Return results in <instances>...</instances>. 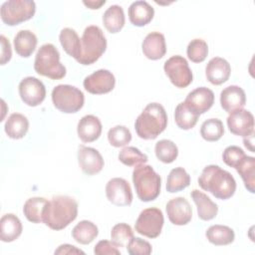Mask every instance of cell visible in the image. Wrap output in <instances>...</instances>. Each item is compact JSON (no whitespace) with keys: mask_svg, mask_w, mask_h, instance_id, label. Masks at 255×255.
Wrapping results in <instances>:
<instances>
[{"mask_svg":"<svg viewBox=\"0 0 255 255\" xmlns=\"http://www.w3.org/2000/svg\"><path fill=\"white\" fill-rule=\"evenodd\" d=\"M167 126V115L158 103L148 104L134 123L136 134L142 139L156 138Z\"/></svg>","mask_w":255,"mask_h":255,"instance_id":"obj_3","label":"cell"},{"mask_svg":"<svg viewBox=\"0 0 255 255\" xmlns=\"http://www.w3.org/2000/svg\"><path fill=\"white\" fill-rule=\"evenodd\" d=\"M169 221L178 226L186 225L192 218V209L186 198L182 196L170 199L165 206Z\"/></svg>","mask_w":255,"mask_h":255,"instance_id":"obj_16","label":"cell"},{"mask_svg":"<svg viewBox=\"0 0 255 255\" xmlns=\"http://www.w3.org/2000/svg\"><path fill=\"white\" fill-rule=\"evenodd\" d=\"M246 104V95L242 88L236 85H231L223 89L220 93L221 108L227 113H233L243 109Z\"/></svg>","mask_w":255,"mask_h":255,"instance_id":"obj_18","label":"cell"},{"mask_svg":"<svg viewBox=\"0 0 255 255\" xmlns=\"http://www.w3.org/2000/svg\"><path fill=\"white\" fill-rule=\"evenodd\" d=\"M81 57L77 61L88 66L97 62L107 49V39L99 26L90 25L85 28L81 39Z\"/></svg>","mask_w":255,"mask_h":255,"instance_id":"obj_6","label":"cell"},{"mask_svg":"<svg viewBox=\"0 0 255 255\" xmlns=\"http://www.w3.org/2000/svg\"><path fill=\"white\" fill-rule=\"evenodd\" d=\"M52 102L54 107L65 114L79 112L85 103L83 92L71 85H58L52 91Z\"/></svg>","mask_w":255,"mask_h":255,"instance_id":"obj_7","label":"cell"},{"mask_svg":"<svg viewBox=\"0 0 255 255\" xmlns=\"http://www.w3.org/2000/svg\"><path fill=\"white\" fill-rule=\"evenodd\" d=\"M85 254L84 251H82L81 249H78L76 246L71 245V244H62L60 245L56 250H55V254Z\"/></svg>","mask_w":255,"mask_h":255,"instance_id":"obj_45","label":"cell"},{"mask_svg":"<svg viewBox=\"0 0 255 255\" xmlns=\"http://www.w3.org/2000/svg\"><path fill=\"white\" fill-rule=\"evenodd\" d=\"M163 223L162 211L156 207H149L139 213L134 223V229L138 234L152 239L159 236Z\"/></svg>","mask_w":255,"mask_h":255,"instance_id":"obj_10","label":"cell"},{"mask_svg":"<svg viewBox=\"0 0 255 255\" xmlns=\"http://www.w3.org/2000/svg\"><path fill=\"white\" fill-rule=\"evenodd\" d=\"M185 105L201 115L206 113L214 104V93L206 87H198L188 93L184 101Z\"/></svg>","mask_w":255,"mask_h":255,"instance_id":"obj_17","label":"cell"},{"mask_svg":"<svg viewBox=\"0 0 255 255\" xmlns=\"http://www.w3.org/2000/svg\"><path fill=\"white\" fill-rule=\"evenodd\" d=\"M37 36L30 30H20L14 37V49L22 58L30 57L36 49Z\"/></svg>","mask_w":255,"mask_h":255,"instance_id":"obj_25","label":"cell"},{"mask_svg":"<svg viewBox=\"0 0 255 255\" xmlns=\"http://www.w3.org/2000/svg\"><path fill=\"white\" fill-rule=\"evenodd\" d=\"M199 116V114L189 109L184 102L179 103L174 111L175 124L179 128L184 130L194 128L197 124Z\"/></svg>","mask_w":255,"mask_h":255,"instance_id":"obj_31","label":"cell"},{"mask_svg":"<svg viewBox=\"0 0 255 255\" xmlns=\"http://www.w3.org/2000/svg\"><path fill=\"white\" fill-rule=\"evenodd\" d=\"M126 18L124 9L120 5L110 6L103 15V23L105 28L112 34L120 32L125 26Z\"/></svg>","mask_w":255,"mask_h":255,"instance_id":"obj_28","label":"cell"},{"mask_svg":"<svg viewBox=\"0 0 255 255\" xmlns=\"http://www.w3.org/2000/svg\"><path fill=\"white\" fill-rule=\"evenodd\" d=\"M188 59L193 63L203 62L208 55L207 43L202 39H193L186 48Z\"/></svg>","mask_w":255,"mask_h":255,"instance_id":"obj_40","label":"cell"},{"mask_svg":"<svg viewBox=\"0 0 255 255\" xmlns=\"http://www.w3.org/2000/svg\"><path fill=\"white\" fill-rule=\"evenodd\" d=\"M78 216V202L68 195H56L48 200L43 212V223L53 230H62Z\"/></svg>","mask_w":255,"mask_h":255,"instance_id":"obj_1","label":"cell"},{"mask_svg":"<svg viewBox=\"0 0 255 255\" xmlns=\"http://www.w3.org/2000/svg\"><path fill=\"white\" fill-rule=\"evenodd\" d=\"M132 238L133 231L127 223H118L112 228L111 239L117 247H127Z\"/></svg>","mask_w":255,"mask_h":255,"instance_id":"obj_38","label":"cell"},{"mask_svg":"<svg viewBox=\"0 0 255 255\" xmlns=\"http://www.w3.org/2000/svg\"><path fill=\"white\" fill-rule=\"evenodd\" d=\"M36 12V4L31 0H9L1 5L2 21L8 26H15L30 20Z\"/></svg>","mask_w":255,"mask_h":255,"instance_id":"obj_8","label":"cell"},{"mask_svg":"<svg viewBox=\"0 0 255 255\" xmlns=\"http://www.w3.org/2000/svg\"><path fill=\"white\" fill-rule=\"evenodd\" d=\"M154 152L159 161L163 163H171L178 155V148L172 140L160 139L155 143Z\"/></svg>","mask_w":255,"mask_h":255,"instance_id":"obj_35","label":"cell"},{"mask_svg":"<svg viewBox=\"0 0 255 255\" xmlns=\"http://www.w3.org/2000/svg\"><path fill=\"white\" fill-rule=\"evenodd\" d=\"M132 183L138 199L142 202L152 201L160 193L161 178L150 165H136L132 171Z\"/></svg>","mask_w":255,"mask_h":255,"instance_id":"obj_4","label":"cell"},{"mask_svg":"<svg viewBox=\"0 0 255 255\" xmlns=\"http://www.w3.org/2000/svg\"><path fill=\"white\" fill-rule=\"evenodd\" d=\"M0 41H1V60L0 63L1 65H5L11 60L12 57V50H11V44L9 40L4 36H0Z\"/></svg>","mask_w":255,"mask_h":255,"instance_id":"obj_44","label":"cell"},{"mask_svg":"<svg viewBox=\"0 0 255 255\" xmlns=\"http://www.w3.org/2000/svg\"><path fill=\"white\" fill-rule=\"evenodd\" d=\"M34 70L37 74L52 80H60L66 76V67L60 62L58 49L50 43L42 45L36 53Z\"/></svg>","mask_w":255,"mask_h":255,"instance_id":"obj_5","label":"cell"},{"mask_svg":"<svg viewBox=\"0 0 255 255\" xmlns=\"http://www.w3.org/2000/svg\"><path fill=\"white\" fill-rule=\"evenodd\" d=\"M141 49L143 55L149 60H159L166 53L165 38L159 32H151L142 41Z\"/></svg>","mask_w":255,"mask_h":255,"instance_id":"obj_21","label":"cell"},{"mask_svg":"<svg viewBox=\"0 0 255 255\" xmlns=\"http://www.w3.org/2000/svg\"><path fill=\"white\" fill-rule=\"evenodd\" d=\"M83 3L85 6H87L90 9H100L106 3V1L105 0H100V1L90 0V1H83Z\"/></svg>","mask_w":255,"mask_h":255,"instance_id":"obj_46","label":"cell"},{"mask_svg":"<svg viewBox=\"0 0 255 255\" xmlns=\"http://www.w3.org/2000/svg\"><path fill=\"white\" fill-rule=\"evenodd\" d=\"M190 196L196 205L197 215L201 220L209 221L217 215V204L213 202L205 193L198 189H193L190 193Z\"/></svg>","mask_w":255,"mask_h":255,"instance_id":"obj_23","label":"cell"},{"mask_svg":"<svg viewBox=\"0 0 255 255\" xmlns=\"http://www.w3.org/2000/svg\"><path fill=\"white\" fill-rule=\"evenodd\" d=\"M99 229L95 223L89 220L80 221L72 230V237L80 244L92 243L98 236Z\"/></svg>","mask_w":255,"mask_h":255,"instance_id":"obj_30","label":"cell"},{"mask_svg":"<svg viewBox=\"0 0 255 255\" xmlns=\"http://www.w3.org/2000/svg\"><path fill=\"white\" fill-rule=\"evenodd\" d=\"M163 70L171 84L176 88H186L192 83V71L182 56L175 55L167 59L163 65Z\"/></svg>","mask_w":255,"mask_h":255,"instance_id":"obj_9","label":"cell"},{"mask_svg":"<svg viewBox=\"0 0 255 255\" xmlns=\"http://www.w3.org/2000/svg\"><path fill=\"white\" fill-rule=\"evenodd\" d=\"M4 129L6 134L10 138H23L29 129V121L24 115L19 113H13L7 118Z\"/></svg>","mask_w":255,"mask_h":255,"instance_id":"obj_26","label":"cell"},{"mask_svg":"<svg viewBox=\"0 0 255 255\" xmlns=\"http://www.w3.org/2000/svg\"><path fill=\"white\" fill-rule=\"evenodd\" d=\"M108 140L115 147L126 146L131 140V132L125 126H115L108 131Z\"/></svg>","mask_w":255,"mask_h":255,"instance_id":"obj_39","label":"cell"},{"mask_svg":"<svg viewBox=\"0 0 255 255\" xmlns=\"http://www.w3.org/2000/svg\"><path fill=\"white\" fill-rule=\"evenodd\" d=\"M154 16V9L146 1H134L128 7V19L136 27L147 25Z\"/></svg>","mask_w":255,"mask_h":255,"instance_id":"obj_22","label":"cell"},{"mask_svg":"<svg viewBox=\"0 0 255 255\" xmlns=\"http://www.w3.org/2000/svg\"><path fill=\"white\" fill-rule=\"evenodd\" d=\"M237 172L241 176L246 189L254 193L255 192V158L248 156L242 160V162L236 167Z\"/></svg>","mask_w":255,"mask_h":255,"instance_id":"obj_34","label":"cell"},{"mask_svg":"<svg viewBox=\"0 0 255 255\" xmlns=\"http://www.w3.org/2000/svg\"><path fill=\"white\" fill-rule=\"evenodd\" d=\"M231 74L230 64L223 58L214 57L209 60L205 67V76L207 80L215 86L225 83Z\"/></svg>","mask_w":255,"mask_h":255,"instance_id":"obj_19","label":"cell"},{"mask_svg":"<svg viewBox=\"0 0 255 255\" xmlns=\"http://www.w3.org/2000/svg\"><path fill=\"white\" fill-rule=\"evenodd\" d=\"M94 253L96 255H120L121 251L112 241L101 240L96 244Z\"/></svg>","mask_w":255,"mask_h":255,"instance_id":"obj_43","label":"cell"},{"mask_svg":"<svg viewBox=\"0 0 255 255\" xmlns=\"http://www.w3.org/2000/svg\"><path fill=\"white\" fill-rule=\"evenodd\" d=\"M205 236L211 244L216 246H225L231 244L235 239V233L232 228L219 224L210 226L206 230Z\"/></svg>","mask_w":255,"mask_h":255,"instance_id":"obj_29","label":"cell"},{"mask_svg":"<svg viewBox=\"0 0 255 255\" xmlns=\"http://www.w3.org/2000/svg\"><path fill=\"white\" fill-rule=\"evenodd\" d=\"M119 159L123 164L127 166L144 164L148 160L147 155L134 146H125L119 152Z\"/></svg>","mask_w":255,"mask_h":255,"instance_id":"obj_37","label":"cell"},{"mask_svg":"<svg viewBox=\"0 0 255 255\" xmlns=\"http://www.w3.org/2000/svg\"><path fill=\"white\" fill-rule=\"evenodd\" d=\"M253 139H254V131H253L251 134H249L248 136H245V137L243 138L244 145H245L250 151H252V152H254V147H253L254 141H253Z\"/></svg>","mask_w":255,"mask_h":255,"instance_id":"obj_47","label":"cell"},{"mask_svg":"<svg viewBox=\"0 0 255 255\" xmlns=\"http://www.w3.org/2000/svg\"><path fill=\"white\" fill-rule=\"evenodd\" d=\"M87 92L93 95H103L112 92L116 86V79L112 72L100 69L87 76L83 82Z\"/></svg>","mask_w":255,"mask_h":255,"instance_id":"obj_12","label":"cell"},{"mask_svg":"<svg viewBox=\"0 0 255 255\" xmlns=\"http://www.w3.org/2000/svg\"><path fill=\"white\" fill-rule=\"evenodd\" d=\"M190 184V175L183 167H175L170 170L166 179V190L169 193L179 192Z\"/></svg>","mask_w":255,"mask_h":255,"instance_id":"obj_33","label":"cell"},{"mask_svg":"<svg viewBox=\"0 0 255 255\" xmlns=\"http://www.w3.org/2000/svg\"><path fill=\"white\" fill-rule=\"evenodd\" d=\"M245 157H246V154L244 150L237 145L227 146L222 153V159L224 163L235 169Z\"/></svg>","mask_w":255,"mask_h":255,"instance_id":"obj_41","label":"cell"},{"mask_svg":"<svg viewBox=\"0 0 255 255\" xmlns=\"http://www.w3.org/2000/svg\"><path fill=\"white\" fill-rule=\"evenodd\" d=\"M21 100L29 107H37L46 98V88L43 82L35 77L24 78L18 87Z\"/></svg>","mask_w":255,"mask_h":255,"instance_id":"obj_11","label":"cell"},{"mask_svg":"<svg viewBox=\"0 0 255 255\" xmlns=\"http://www.w3.org/2000/svg\"><path fill=\"white\" fill-rule=\"evenodd\" d=\"M102 123L100 119L94 115L84 116L78 123V136L83 142H93L97 140L102 133Z\"/></svg>","mask_w":255,"mask_h":255,"instance_id":"obj_20","label":"cell"},{"mask_svg":"<svg viewBox=\"0 0 255 255\" xmlns=\"http://www.w3.org/2000/svg\"><path fill=\"white\" fill-rule=\"evenodd\" d=\"M224 133L223 123L218 119H209L203 122L200 128V135L206 141H217Z\"/></svg>","mask_w":255,"mask_h":255,"instance_id":"obj_36","label":"cell"},{"mask_svg":"<svg viewBox=\"0 0 255 255\" xmlns=\"http://www.w3.org/2000/svg\"><path fill=\"white\" fill-rule=\"evenodd\" d=\"M60 43L65 52L78 61L81 57V39L72 28H64L59 35Z\"/></svg>","mask_w":255,"mask_h":255,"instance_id":"obj_27","label":"cell"},{"mask_svg":"<svg viewBox=\"0 0 255 255\" xmlns=\"http://www.w3.org/2000/svg\"><path fill=\"white\" fill-rule=\"evenodd\" d=\"M198 184L203 190L221 200L230 198L236 190V181L233 175L215 164H209L203 168L198 177Z\"/></svg>","mask_w":255,"mask_h":255,"instance_id":"obj_2","label":"cell"},{"mask_svg":"<svg viewBox=\"0 0 255 255\" xmlns=\"http://www.w3.org/2000/svg\"><path fill=\"white\" fill-rule=\"evenodd\" d=\"M78 162L82 171L88 175H95L102 171L105 161L102 154L94 147L79 145Z\"/></svg>","mask_w":255,"mask_h":255,"instance_id":"obj_14","label":"cell"},{"mask_svg":"<svg viewBox=\"0 0 255 255\" xmlns=\"http://www.w3.org/2000/svg\"><path fill=\"white\" fill-rule=\"evenodd\" d=\"M106 196L117 206H128L132 202V192L129 183L122 177H114L106 184Z\"/></svg>","mask_w":255,"mask_h":255,"instance_id":"obj_13","label":"cell"},{"mask_svg":"<svg viewBox=\"0 0 255 255\" xmlns=\"http://www.w3.org/2000/svg\"><path fill=\"white\" fill-rule=\"evenodd\" d=\"M227 127L235 135L248 136L254 131V117L247 110H237L227 117Z\"/></svg>","mask_w":255,"mask_h":255,"instance_id":"obj_15","label":"cell"},{"mask_svg":"<svg viewBox=\"0 0 255 255\" xmlns=\"http://www.w3.org/2000/svg\"><path fill=\"white\" fill-rule=\"evenodd\" d=\"M127 249L130 255H149L152 251L150 243L139 237H133Z\"/></svg>","mask_w":255,"mask_h":255,"instance_id":"obj_42","label":"cell"},{"mask_svg":"<svg viewBox=\"0 0 255 255\" xmlns=\"http://www.w3.org/2000/svg\"><path fill=\"white\" fill-rule=\"evenodd\" d=\"M48 200L44 197H31L26 200L23 212L27 220L32 223H43V212Z\"/></svg>","mask_w":255,"mask_h":255,"instance_id":"obj_32","label":"cell"},{"mask_svg":"<svg viewBox=\"0 0 255 255\" xmlns=\"http://www.w3.org/2000/svg\"><path fill=\"white\" fill-rule=\"evenodd\" d=\"M23 226L20 219L13 213L4 214L0 219V239L3 242H12L22 233Z\"/></svg>","mask_w":255,"mask_h":255,"instance_id":"obj_24","label":"cell"}]
</instances>
